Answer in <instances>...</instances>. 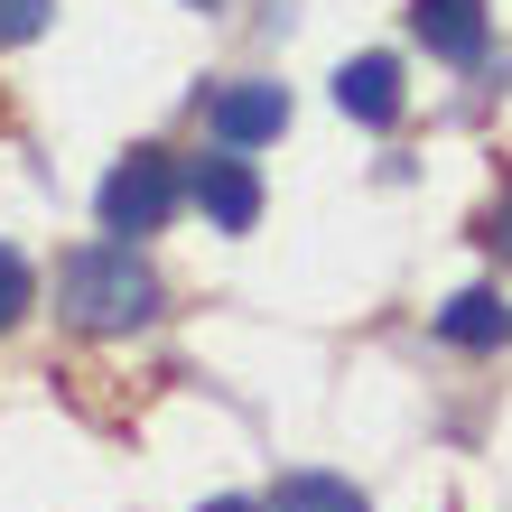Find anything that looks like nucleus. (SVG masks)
<instances>
[{"mask_svg":"<svg viewBox=\"0 0 512 512\" xmlns=\"http://www.w3.org/2000/svg\"><path fill=\"white\" fill-rule=\"evenodd\" d=\"M56 317L84 326V336H131V326L159 317V270H149L122 233H112V243H84L56 270Z\"/></svg>","mask_w":512,"mask_h":512,"instance_id":"1","label":"nucleus"},{"mask_svg":"<svg viewBox=\"0 0 512 512\" xmlns=\"http://www.w3.org/2000/svg\"><path fill=\"white\" fill-rule=\"evenodd\" d=\"M177 196H187V177H177L168 149H131V159L103 177L94 215H103V233H122V243H131V233H159L177 215Z\"/></svg>","mask_w":512,"mask_h":512,"instance_id":"2","label":"nucleus"},{"mask_svg":"<svg viewBox=\"0 0 512 512\" xmlns=\"http://www.w3.org/2000/svg\"><path fill=\"white\" fill-rule=\"evenodd\" d=\"M205 122H215L224 149H261V140L289 131V94L280 84H224V94L205 103Z\"/></svg>","mask_w":512,"mask_h":512,"instance_id":"3","label":"nucleus"},{"mask_svg":"<svg viewBox=\"0 0 512 512\" xmlns=\"http://www.w3.org/2000/svg\"><path fill=\"white\" fill-rule=\"evenodd\" d=\"M187 196L205 205V224H215V233H252V224H261V177L233 159V149H224V159H196Z\"/></svg>","mask_w":512,"mask_h":512,"instance_id":"4","label":"nucleus"},{"mask_svg":"<svg viewBox=\"0 0 512 512\" xmlns=\"http://www.w3.org/2000/svg\"><path fill=\"white\" fill-rule=\"evenodd\" d=\"M410 28L447 66H475V56H485V0H410Z\"/></svg>","mask_w":512,"mask_h":512,"instance_id":"5","label":"nucleus"},{"mask_svg":"<svg viewBox=\"0 0 512 512\" xmlns=\"http://www.w3.org/2000/svg\"><path fill=\"white\" fill-rule=\"evenodd\" d=\"M336 103L364 131H391V122H401V66H391V56H345V66H336Z\"/></svg>","mask_w":512,"mask_h":512,"instance_id":"6","label":"nucleus"},{"mask_svg":"<svg viewBox=\"0 0 512 512\" xmlns=\"http://www.w3.org/2000/svg\"><path fill=\"white\" fill-rule=\"evenodd\" d=\"M438 336H447V345H466V354H494V345L512 336V308H503L494 289H457V298L438 308Z\"/></svg>","mask_w":512,"mask_h":512,"instance_id":"7","label":"nucleus"},{"mask_svg":"<svg viewBox=\"0 0 512 512\" xmlns=\"http://www.w3.org/2000/svg\"><path fill=\"white\" fill-rule=\"evenodd\" d=\"M270 512H364V494H354L345 475H317V466H298V475H280Z\"/></svg>","mask_w":512,"mask_h":512,"instance_id":"8","label":"nucleus"},{"mask_svg":"<svg viewBox=\"0 0 512 512\" xmlns=\"http://www.w3.org/2000/svg\"><path fill=\"white\" fill-rule=\"evenodd\" d=\"M28 298H38V280H28V261L0 243V326H19V317H28Z\"/></svg>","mask_w":512,"mask_h":512,"instance_id":"9","label":"nucleus"},{"mask_svg":"<svg viewBox=\"0 0 512 512\" xmlns=\"http://www.w3.org/2000/svg\"><path fill=\"white\" fill-rule=\"evenodd\" d=\"M56 19V0H0V47H28Z\"/></svg>","mask_w":512,"mask_h":512,"instance_id":"10","label":"nucleus"},{"mask_svg":"<svg viewBox=\"0 0 512 512\" xmlns=\"http://www.w3.org/2000/svg\"><path fill=\"white\" fill-rule=\"evenodd\" d=\"M485 243H494V252H503V261H512V187H503V196H494V215H485Z\"/></svg>","mask_w":512,"mask_h":512,"instance_id":"11","label":"nucleus"},{"mask_svg":"<svg viewBox=\"0 0 512 512\" xmlns=\"http://www.w3.org/2000/svg\"><path fill=\"white\" fill-rule=\"evenodd\" d=\"M196 512H261V503H243V494H224V503H196Z\"/></svg>","mask_w":512,"mask_h":512,"instance_id":"12","label":"nucleus"},{"mask_svg":"<svg viewBox=\"0 0 512 512\" xmlns=\"http://www.w3.org/2000/svg\"><path fill=\"white\" fill-rule=\"evenodd\" d=\"M187 10H215V0H187Z\"/></svg>","mask_w":512,"mask_h":512,"instance_id":"13","label":"nucleus"}]
</instances>
